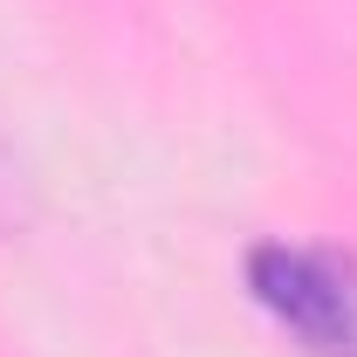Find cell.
<instances>
[{"label": "cell", "mask_w": 357, "mask_h": 357, "mask_svg": "<svg viewBox=\"0 0 357 357\" xmlns=\"http://www.w3.org/2000/svg\"><path fill=\"white\" fill-rule=\"evenodd\" d=\"M248 296L310 357H357V261L310 241L248 248Z\"/></svg>", "instance_id": "obj_1"}]
</instances>
